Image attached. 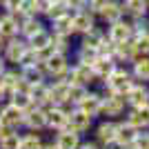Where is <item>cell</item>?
<instances>
[{
	"instance_id": "6da1fadb",
	"label": "cell",
	"mask_w": 149,
	"mask_h": 149,
	"mask_svg": "<svg viewBox=\"0 0 149 149\" xmlns=\"http://www.w3.org/2000/svg\"><path fill=\"white\" fill-rule=\"evenodd\" d=\"M134 82H136V78L131 76L129 65H118V67L113 69V74L105 82L98 85V89H100V93H123L125 96Z\"/></svg>"
},
{
	"instance_id": "7a4b0ae2",
	"label": "cell",
	"mask_w": 149,
	"mask_h": 149,
	"mask_svg": "<svg viewBox=\"0 0 149 149\" xmlns=\"http://www.w3.org/2000/svg\"><path fill=\"white\" fill-rule=\"evenodd\" d=\"M65 80L71 82V85H85V87H98V78H96V71H93V65H85V62H76L71 60V67H69Z\"/></svg>"
},
{
	"instance_id": "3957f363",
	"label": "cell",
	"mask_w": 149,
	"mask_h": 149,
	"mask_svg": "<svg viewBox=\"0 0 149 149\" xmlns=\"http://www.w3.org/2000/svg\"><path fill=\"white\" fill-rule=\"evenodd\" d=\"M127 98L123 93H102V109H100V118L109 120H120L127 113Z\"/></svg>"
},
{
	"instance_id": "277c9868",
	"label": "cell",
	"mask_w": 149,
	"mask_h": 149,
	"mask_svg": "<svg viewBox=\"0 0 149 149\" xmlns=\"http://www.w3.org/2000/svg\"><path fill=\"white\" fill-rule=\"evenodd\" d=\"M69 67H71V56H69V54H60V51H56L49 60L42 62V69H45V74H47V80L65 78L67 71H69Z\"/></svg>"
},
{
	"instance_id": "5b68a950",
	"label": "cell",
	"mask_w": 149,
	"mask_h": 149,
	"mask_svg": "<svg viewBox=\"0 0 149 149\" xmlns=\"http://www.w3.org/2000/svg\"><path fill=\"white\" fill-rule=\"evenodd\" d=\"M27 49H29L27 38H22V36L9 38V40H7V45H5V49H2V58L9 62V67H20L22 56L27 54Z\"/></svg>"
},
{
	"instance_id": "8992f818",
	"label": "cell",
	"mask_w": 149,
	"mask_h": 149,
	"mask_svg": "<svg viewBox=\"0 0 149 149\" xmlns=\"http://www.w3.org/2000/svg\"><path fill=\"white\" fill-rule=\"evenodd\" d=\"M93 125H96V118H91L89 113H85L82 109H78V107H71V111H69V123H67V127L71 131L80 134L82 138H87V136H91Z\"/></svg>"
},
{
	"instance_id": "52a82bcc",
	"label": "cell",
	"mask_w": 149,
	"mask_h": 149,
	"mask_svg": "<svg viewBox=\"0 0 149 149\" xmlns=\"http://www.w3.org/2000/svg\"><path fill=\"white\" fill-rule=\"evenodd\" d=\"M69 111L71 107L69 105H51L47 107V134H56V131L65 129L69 123Z\"/></svg>"
},
{
	"instance_id": "ba28073f",
	"label": "cell",
	"mask_w": 149,
	"mask_h": 149,
	"mask_svg": "<svg viewBox=\"0 0 149 149\" xmlns=\"http://www.w3.org/2000/svg\"><path fill=\"white\" fill-rule=\"evenodd\" d=\"M116 123H118V120L98 118V120H96V125H93L91 138H93V140H96L98 145H102V149L116 140Z\"/></svg>"
},
{
	"instance_id": "9c48e42d",
	"label": "cell",
	"mask_w": 149,
	"mask_h": 149,
	"mask_svg": "<svg viewBox=\"0 0 149 149\" xmlns=\"http://www.w3.org/2000/svg\"><path fill=\"white\" fill-rule=\"evenodd\" d=\"M71 25H74V36H82V33H87V31H91L96 25H100L98 18L93 16L91 11H89L87 7H82V9H76V11H71Z\"/></svg>"
},
{
	"instance_id": "30bf717a",
	"label": "cell",
	"mask_w": 149,
	"mask_h": 149,
	"mask_svg": "<svg viewBox=\"0 0 149 149\" xmlns=\"http://www.w3.org/2000/svg\"><path fill=\"white\" fill-rule=\"evenodd\" d=\"M22 129L47 134V107L33 105L31 109H27L25 111V120H22Z\"/></svg>"
},
{
	"instance_id": "8fae6325",
	"label": "cell",
	"mask_w": 149,
	"mask_h": 149,
	"mask_svg": "<svg viewBox=\"0 0 149 149\" xmlns=\"http://www.w3.org/2000/svg\"><path fill=\"white\" fill-rule=\"evenodd\" d=\"M107 31V38L111 40V42H125V40H131L134 38V27H131V20L125 16V18L116 20V22H111V25L105 27Z\"/></svg>"
},
{
	"instance_id": "7c38bea8",
	"label": "cell",
	"mask_w": 149,
	"mask_h": 149,
	"mask_svg": "<svg viewBox=\"0 0 149 149\" xmlns=\"http://www.w3.org/2000/svg\"><path fill=\"white\" fill-rule=\"evenodd\" d=\"M78 109H82L85 113H89L91 118L98 120L100 118V109H102V93H100L98 87H91L85 96H82V100L78 102Z\"/></svg>"
},
{
	"instance_id": "4fadbf2b",
	"label": "cell",
	"mask_w": 149,
	"mask_h": 149,
	"mask_svg": "<svg viewBox=\"0 0 149 149\" xmlns=\"http://www.w3.org/2000/svg\"><path fill=\"white\" fill-rule=\"evenodd\" d=\"M0 120L9 127H13L16 131H22V120H25V111L18 109L16 105H11L9 100L0 105Z\"/></svg>"
},
{
	"instance_id": "5bb4252c",
	"label": "cell",
	"mask_w": 149,
	"mask_h": 149,
	"mask_svg": "<svg viewBox=\"0 0 149 149\" xmlns=\"http://www.w3.org/2000/svg\"><path fill=\"white\" fill-rule=\"evenodd\" d=\"M127 98V107H145L149 105V82L136 80L129 87V91L125 93Z\"/></svg>"
},
{
	"instance_id": "9a60e30c",
	"label": "cell",
	"mask_w": 149,
	"mask_h": 149,
	"mask_svg": "<svg viewBox=\"0 0 149 149\" xmlns=\"http://www.w3.org/2000/svg\"><path fill=\"white\" fill-rule=\"evenodd\" d=\"M16 16V20H18L20 25V36L22 38H31L33 33H38L40 29H45L47 27V22H45V18H40V16H22V13H13Z\"/></svg>"
},
{
	"instance_id": "2e32d148",
	"label": "cell",
	"mask_w": 149,
	"mask_h": 149,
	"mask_svg": "<svg viewBox=\"0 0 149 149\" xmlns=\"http://www.w3.org/2000/svg\"><path fill=\"white\" fill-rule=\"evenodd\" d=\"M125 18V7H123V0H107V5L102 7V11L98 13V22L100 25H111L116 20Z\"/></svg>"
},
{
	"instance_id": "e0dca14e",
	"label": "cell",
	"mask_w": 149,
	"mask_h": 149,
	"mask_svg": "<svg viewBox=\"0 0 149 149\" xmlns=\"http://www.w3.org/2000/svg\"><path fill=\"white\" fill-rule=\"evenodd\" d=\"M107 40V31H105V25H96L91 31H87V33H82V36H78V40L76 42L82 45V47H89V49H100V45Z\"/></svg>"
},
{
	"instance_id": "ac0fdd59",
	"label": "cell",
	"mask_w": 149,
	"mask_h": 149,
	"mask_svg": "<svg viewBox=\"0 0 149 149\" xmlns=\"http://www.w3.org/2000/svg\"><path fill=\"white\" fill-rule=\"evenodd\" d=\"M138 134H140V129H136L129 120L120 118L118 123H116V143H118L120 147H123V145H134Z\"/></svg>"
},
{
	"instance_id": "d6986e66",
	"label": "cell",
	"mask_w": 149,
	"mask_h": 149,
	"mask_svg": "<svg viewBox=\"0 0 149 149\" xmlns=\"http://www.w3.org/2000/svg\"><path fill=\"white\" fill-rule=\"evenodd\" d=\"M69 85L65 78H58V80H49V91H51V102L54 105H69L74 107L69 102Z\"/></svg>"
},
{
	"instance_id": "ffe728a7",
	"label": "cell",
	"mask_w": 149,
	"mask_h": 149,
	"mask_svg": "<svg viewBox=\"0 0 149 149\" xmlns=\"http://www.w3.org/2000/svg\"><path fill=\"white\" fill-rule=\"evenodd\" d=\"M51 140H54L60 149H78L80 143H82V136L76 134V131H71L69 127H65V129L56 131V134L51 136Z\"/></svg>"
},
{
	"instance_id": "44dd1931",
	"label": "cell",
	"mask_w": 149,
	"mask_h": 149,
	"mask_svg": "<svg viewBox=\"0 0 149 149\" xmlns=\"http://www.w3.org/2000/svg\"><path fill=\"white\" fill-rule=\"evenodd\" d=\"M29 96L33 100V105L38 107H51V91H49V80H42V82H36L29 87Z\"/></svg>"
},
{
	"instance_id": "7402d4cb",
	"label": "cell",
	"mask_w": 149,
	"mask_h": 149,
	"mask_svg": "<svg viewBox=\"0 0 149 149\" xmlns=\"http://www.w3.org/2000/svg\"><path fill=\"white\" fill-rule=\"evenodd\" d=\"M125 120H129L136 129L145 131L149 129V105L145 107H129L127 113H125Z\"/></svg>"
},
{
	"instance_id": "603a6c76",
	"label": "cell",
	"mask_w": 149,
	"mask_h": 149,
	"mask_svg": "<svg viewBox=\"0 0 149 149\" xmlns=\"http://www.w3.org/2000/svg\"><path fill=\"white\" fill-rule=\"evenodd\" d=\"M20 69V76H22V80L27 85H36V82H42L47 80V74H45L42 69V62H33V65H22Z\"/></svg>"
},
{
	"instance_id": "cb8c5ba5",
	"label": "cell",
	"mask_w": 149,
	"mask_h": 149,
	"mask_svg": "<svg viewBox=\"0 0 149 149\" xmlns=\"http://www.w3.org/2000/svg\"><path fill=\"white\" fill-rule=\"evenodd\" d=\"M138 56L136 51V45L134 40H125V42H118L116 45V51H113V60L118 65H131V60Z\"/></svg>"
},
{
	"instance_id": "d4e9b609",
	"label": "cell",
	"mask_w": 149,
	"mask_h": 149,
	"mask_svg": "<svg viewBox=\"0 0 149 149\" xmlns=\"http://www.w3.org/2000/svg\"><path fill=\"white\" fill-rule=\"evenodd\" d=\"M118 67V62L109 56H98V60L93 62V71H96V78H98V85L105 82L109 76L113 74V69Z\"/></svg>"
},
{
	"instance_id": "484cf974",
	"label": "cell",
	"mask_w": 149,
	"mask_h": 149,
	"mask_svg": "<svg viewBox=\"0 0 149 149\" xmlns=\"http://www.w3.org/2000/svg\"><path fill=\"white\" fill-rule=\"evenodd\" d=\"M0 36L5 40L20 36V25H18V20H16L13 13H5V11L0 13Z\"/></svg>"
},
{
	"instance_id": "4316f807",
	"label": "cell",
	"mask_w": 149,
	"mask_h": 149,
	"mask_svg": "<svg viewBox=\"0 0 149 149\" xmlns=\"http://www.w3.org/2000/svg\"><path fill=\"white\" fill-rule=\"evenodd\" d=\"M45 143H47V138L42 131H29V129L20 131V149H42Z\"/></svg>"
},
{
	"instance_id": "83f0119b",
	"label": "cell",
	"mask_w": 149,
	"mask_h": 149,
	"mask_svg": "<svg viewBox=\"0 0 149 149\" xmlns=\"http://www.w3.org/2000/svg\"><path fill=\"white\" fill-rule=\"evenodd\" d=\"M127 18H147L149 16V0H123Z\"/></svg>"
},
{
	"instance_id": "f1b7e54d",
	"label": "cell",
	"mask_w": 149,
	"mask_h": 149,
	"mask_svg": "<svg viewBox=\"0 0 149 149\" xmlns=\"http://www.w3.org/2000/svg\"><path fill=\"white\" fill-rule=\"evenodd\" d=\"M131 76L140 82H149V56H136L129 65Z\"/></svg>"
},
{
	"instance_id": "f546056e",
	"label": "cell",
	"mask_w": 149,
	"mask_h": 149,
	"mask_svg": "<svg viewBox=\"0 0 149 149\" xmlns=\"http://www.w3.org/2000/svg\"><path fill=\"white\" fill-rule=\"evenodd\" d=\"M98 51L96 49H89V47H82V45H78L76 42V47H74V54H71V60H76V62H85V65H93V62L98 60Z\"/></svg>"
},
{
	"instance_id": "4dcf8cb0",
	"label": "cell",
	"mask_w": 149,
	"mask_h": 149,
	"mask_svg": "<svg viewBox=\"0 0 149 149\" xmlns=\"http://www.w3.org/2000/svg\"><path fill=\"white\" fill-rule=\"evenodd\" d=\"M27 42H29V47L31 49H42V47H47V45H51L54 42V33H51V29H49V25L45 27V29H40L38 33H33L31 38H27Z\"/></svg>"
},
{
	"instance_id": "1f68e13d",
	"label": "cell",
	"mask_w": 149,
	"mask_h": 149,
	"mask_svg": "<svg viewBox=\"0 0 149 149\" xmlns=\"http://www.w3.org/2000/svg\"><path fill=\"white\" fill-rule=\"evenodd\" d=\"M51 33H65V36H74V25H71V13H65L60 18L47 22Z\"/></svg>"
},
{
	"instance_id": "d6a6232c",
	"label": "cell",
	"mask_w": 149,
	"mask_h": 149,
	"mask_svg": "<svg viewBox=\"0 0 149 149\" xmlns=\"http://www.w3.org/2000/svg\"><path fill=\"white\" fill-rule=\"evenodd\" d=\"M54 47L56 51L60 54H74V47H76V36H65V33H54Z\"/></svg>"
},
{
	"instance_id": "836d02e7",
	"label": "cell",
	"mask_w": 149,
	"mask_h": 149,
	"mask_svg": "<svg viewBox=\"0 0 149 149\" xmlns=\"http://www.w3.org/2000/svg\"><path fill=\"white\" fill-rule=\"evenodd\" d=\"M9 102L16 105L18 109H22V111H27V109L33 107V100H31L29 91H22V89H13L11 96H9Z\"/></svg>"
},
{
	"instance_id": "e575fe53",
	"label": "cell",
	"mask_w": 149,
	"mask_h": 149,
	"mask_svg": "<svg viewBox=\"0 0 149 149\" xmlns=\"http://www.w3.org/2000/svg\"><path fill=\"white\" fill-rule=\"evenodd\" d=\"M0 80H2V85H5L9 91H13L20 82V69L18 67H7V71L0 76Z\"/></svg>"
},
{
	"instance_id": "d590c367",
	"label": "cell",
	"mask_w": 149,
	"mask_h": 149,
	"mask_svg": "<svg viewBox=\"0 0 149 149\" xmlns=\"http://www.w3.org/2000/svg\"><path fill=\"white\" fill-rule=\"evenodd\" d=\"M134 45H136L138 56H149V29L140 31V33H134Z\"/></svg>"
},
{
	"instance_id": "8d00e7d4",
	"label": "cell",
	"mask_w": 149,
	"mask_h": 149,
	"mask_svg": "<svg viewBox=\"0 0 149 149\" xmlns=\"http://www.w3.org/2000/svg\"><path fill=\"white\" fill-rule=\"evenodd\" d=\"M65 13H71V9H69L65 2H54L51 9L47 11V16H45V22H51V20L60 18V16H65Z\"/></svg>"
},
{
	"instance_id": "74e56055",
	"label": "cell",
	"mask_w": 149,
	"mask_h": 149,
	"mask_svg": "<svg viewBox=\"0 0 149 149\" xmlns=\"http://www.w3.org/2000/svg\"><path fill=\"white\" fill-rule=\"evenodd\" d=\"M69 85H71V82H69ZM89 89H91V87H85V85H71V87H69V102L76 107Z\"/></svg>"
},
{
	"instance_id": "f35d334b",
	"label": "cell",
	"mask_w": 149,
	"mask_h": 149,
	"mask_svg": "<svg viewBox=\"0 0 149 149\" xmlns=\"http://www.w3.org/2000/svg\"><path fill=\"white\" fill-rule=\"evenodd\" d=\"M0 149H20V131H13L9 136L0 138Z\"/></svg>"
},
{
	"instance_id": "ab89813d",
	"label": "cell",
	"mask_w": 149,
	"mask_h": 149,
	"mask_svg": "<svg viewBox=\"0 0 149 149\" xmlns=\"http://www.w3.org/2000/svg\"><path fill=\"white\" fill-rule=\"evenodd\" d=\"M18 13H22V16H38V5H36V0H22V2H20Z\"/></svg>"
},
{
	"instance_id": "60d3db41",
	"label": "cell",
	"mask_w": 149,
	"mask_h": 149,
	"mask_svg": "<svg viewBox=\"0 0 149 149\" xmlns=\"http://www.w3.org/2000/svg\"><path fill=\"white\" fill-rule=\"evenodd\" d=\"M20 2H22V0H2V2H0V9L5 13H16L20 9Z\"/></svg>"
},
{
	"instance_id": "b9f144b4",
	"label": "cell",
	"mask_w": 149,
	"mask_h": 149,
	"mask_svg": "<svg viewBox=\"0 0 149 149\" xmlns=\"http://www.w3.org/2000/svg\"><path fill=\"white\" fill-rule=\"evenodd\" d=\"M105 5H107V0H87V5H85V7L98 18V13L102 11V7H105Z\"/></svg>"
},
{
	"instance_id": "7bdbcfd3",
	"label": "cell",
	"mask_w": 149,
	"mask_h": 149,
	"mask_svg": "<svg viewBox=\"0 0 149 149\" xmlns=\"http://www.w3.org/2000/svg\"><path fill=\"white\" fill-rule=\"evenodd\" d=\"M136 145L138 149H149V129H145V131H140L138 134V138H136Z\"/></svg>"
},
{
	"instance_id": "ee69618b",
	"label": "cell",
	"mask_w": 149,
	"mask_h": 149,
	"mask_svg": "<svg viewBox=\"0 0 149 149\" xmlns=\"http://www.w3.org/2000/svg\"><path fill=\"white\" fill-rule=\"evenodd\" d=\"M78 149H102V145H98L91 136H87V138H82V143H80Z\"/></svg>"
},
{
	"instance_id": "f6af8a7d",
	"label": "cell",
	"mask_w": 149,
	"mask_h": 149,
	"mask_svg": "<svg viewBox=\"0 0 149 149\" xmlns=\"http://www.w3.org/2000/svg\"><path fill=\"white\" fill-rule=\"evenodd\" d=\"M36 5H38V16H40V18H45L47 11L51 9V2H49V0H36Z\"/></svg>"
},
{
	"instance_id": "bcb514c9",
	"label": "cell",
	"mask_w": 149,
	"mask_h": 149,
	"mask_svg": "<svg viewBox=\"0 0 149 149\" xmlns=\"http://www.w3.org/2000/svg\"><path fill=\"white\" fill-rule=\"evenodd\" d=\"M65 5L71 9V11H76V9H82V7L87 5V0H62Z\"/></svg>"
},
{
	"instance_id": "7dc6e473",
	"label": "cell",
	"mask_w": 149,
	"mask_h": 149,
	"mask_svg": "<svg viewBox=\"0 0 149 149\" xmlns=\"http://www.w3.org/2000/svg\"><path fill=\"white\" fill-rule=\"evenodd\" d=\"M9 96H11V91H9V89L2 85V80H0V105H2V102H7V100H9Z\"/></svg>"
},
{
	"instance_id": "c3c4849f",
	"label": "cell",
	"mask_w": 149,
	"mask_h": 149,
	"mask_svg": "<svg viewBox=\"0 0 149 149\" xmlns=\"http://www.w3.org/2000/svg\"><path fill=\"white\" fill-rule=\"evenodd\" d=\"M7 67H9V62H7L5 58H2V54H0V76H2V74L7 71Z\"/></svg>"
},
{
	"instance_id": "681fc988",
	"label": "cell",
	"mask_w": 149,
	"mask_h": 149,
	"mask_svg": "<svg viewBox=\"0 0 149 149\" xmlns=\"http://www.w3.org/2000/svg\"><path fill=\"white\" fill-rule=\"evenodd\" d=\"M42 149H60V147H58V145H56V143H54V140L49 138V140H47V143L42 145Z\"/></svg>"
},
{
	"instance_id": "f907efd6",
	"label": "cell",
	"mask_w": 149,
	"mask_h": 149,
	"mask_svg": "<svg viewBox=\"0 0 149 149\" xmlns=\"http://www.w3.org/2000/svg\"><path fill=\"white\" fill-rule=\"evenodd\" d=\"M5 45H7V40L2 36H0V54H2V49H5Z\"/></svg>"
},
{
	"instance_id": "816d5d0a",
	"label": "cell",
	"mask_w": 149,
	"mask_h": 149,
	"mask_svg": "<svg viewBox=\"0 0 149 149\" xmlns=\"http://www.w3.org/2000/svg\"><path fill=\"white\" fill-rule=\"evenodd\" d=\"M120 149H138V147H136V145H123Z\"/></svg>"
},
{
	"instance_id": "f5cc1de1",
	"label": "cell",
	"mask_w": 149,
	"mask_h": 149,
	"mask_svg": "<svg viewBox=\"0 0 149 149\" xmlns=\"http://www.w3.org/2000/svg\"><path fill=\"white\" fill-rule=\"evenodd\" d=\"M49 2H51V5H54V2H62V0H49Z\"/></svg>"
},
{
	"instance_id": "db71d44e",
	"label": "cell",
	"mask_w": 149,
	"mask_h": 149,
	"mask_svg": "<svg viewBox=\"0 0 149 149\" xmlns=\"http://www.w3.org/2000/svg\"><path fill=\"white\" fill-rule=\"evenodd\" d=\"M0 123H2V120H0Z\"/></svg>"
},
{
	"instance_id": "11a10c76",
	"label": "cell",
	"mask_w": 149,
	"mask_h": 149,
	"mask_svg": "<svg viewBox=\"0 0 149 149\" xmlns=\"http://www.w3.org/2000/svg\"><path fill=\"white\" fill-rule=\"evenodd\" d=\"M0 2H2V0H0Z\"/></svg>"
}]
</instances>
